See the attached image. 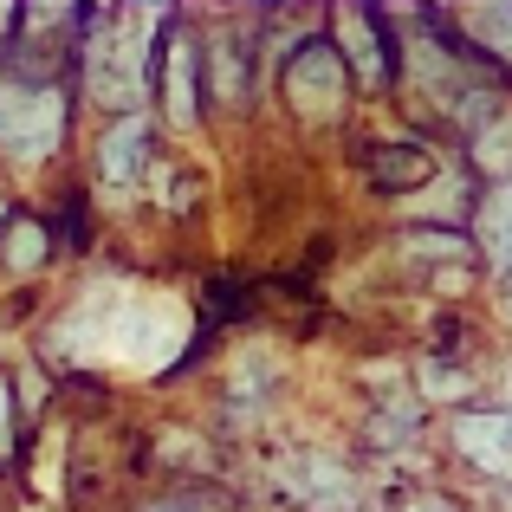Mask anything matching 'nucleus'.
<instances>
[{
  "instance_id": "f03ea898",
  "label": "nucleus",
  "mask_w": 512,
  "mask_h": 512,
  "mask_svg": "<svg viewBox=\"0 0 512 512\" xmlns=\"http://www.w3.org/2000/svg\"><path fill=\"white\" fill-rule=\"evenodd\" d=\"M65 143V91L52 78L0 72V156L20 169L52 163Z\"/></svg>"
},
{
  "instance_id": "dca6fc26",
  "label": "nucleus",
  "mask_w": 512,
  "mask_h": 512,
  "mask_svg": "<svg viewBox=\"0 0 512 512\" xmlns=\"http://www.w3.org/2000/svg\"><path fill=\"white\" fill-rule=\"evenodd\" d=\"M13 221V208H7V195H0V227H7Z\"/></svg>"
},
{
  "instance_id": "6e6552de",
  "label": "nucleus",
  "mask_w": 512,
  "mask_h": 512,
  "mask_svg": "<svg viewBox=\"0 0 512 512\" xmlns=\"http://www.w3.org/2000/svg\"><path fill=\"white\" fill-rule=\"evenodd\" d=\"M454 448L480 467V474H500L512 480V415L506 409H487V415H461L454 422Z\"/></svg>"
},
{
  "instance_id": "9d476101",
  "label": "nucleus",
  "mask_w": 512,
  "mask_h": 512,
  "mask_svg": "<svg viewBox=\"0 0 512 512\" xmlns=\"http://www.w3.org/2000/svg\"><path fill=\"white\" fill-rule=\"evenodd\" d=\"M480 247L493 266H512V175L480 201Z\"/></svg>"
},
{
  "instance_id": "9b49d317",
  "label": "nucleus",
  "mask_w": 512,
  "mask_h": 512,
  "mask_svg": "<svg viewBox=\"0 0 512 512\" xmlns=\"http://www.w3.org/2000/svg\"><path fill=\"white\" fill-rule=\"evenodd\" d=\"M474 33L487 39L493 59H512V0H493L487 13H474Z\"/></svg>"
},
{
  "instance_id": "2eb2a0df",
  "label": "nucleus",
  "mask_w": 512,
  "mask_h": 512,
  "mask_svg": "<svg viewBox=\"0 0 512 512\" xmlns=\"http://www.w3.org/2000/svg\"><path fill=\"white\" fill-rule=\"evenodd\" d=\"M409 512H461V506H448V500H415Z\"/></svg>"
},
{
  "instance_id": "f3484780",
  "label": "nucleus",
  "mask_w": 512,
  "mask_h": 512,
  "mask_svg": "<svg viewBox=\"0 0 512 512\" xmlns=\"http://www.w3.org/2000/svg\"><path fill=\"white\" fill-rule=\"evenodd\" d=\"M156 512H182V506H156Z\"/></svg>"
},
{
  "instance_id": "f257e3e1",
  "label": "nucleus",
  "mask_w": 512,
  "mask_h": 512,
  "mask_svg": "<svg viewBox=\"0 0 512 512\" xmlns=\"http://www.w3.org/2000/svg\"><path fill=\"white\" fill-rule=\"evenodd\" d=\"M78 7V59H85L91 98L104 111H137L150 98V39L156 26L137 20V7L124 0H72Z\"/></svg>"
},
{
  "instance_id": "f8f14e48",
  "label": "nucleus",
  "mask_w": 512,
  "mask_h": 512,
  "mask_svg": "<svg viewBox=\"0 0 512 512\" xmlns=\"http://www.w3.org/2000/svg\"><path fill=\"white\" fill-rule=\"evenodd\" d=\"M428 389H435V396H454V389H461V376H448V363H428V376H422Z\"/></svg>"
},
{
  "instance_id": "0eeeda50",
  "label": "nucleus",
  "mask_w": 512,
  "mask_h": 512,
  "mask_svg": "<svg viewBox=\"0 0 512 512\" xmlns=\"http://www.w3.org/2000/svg\"><path fill=\"white\" fill-rule=\"evenodd\" d=\"M279 480H286L292 500L312 506V512H350L357 506V474H344L331 454H292L279 467Z\"/></svg>"
},
{
  "instance_id": "4468645a",
  "label": "nucleus",
  "mask_w": 512,
  "mask_h": 512,
  "mask_svg": "<svg viewBox=\"0 0 512 512\" xmlns=\"http://www.w3.org/2000/svg\"><path fill=\"white\" fill-rule=\"evenodd\" d=\"M124 7H137V13H163V7H175V0H124Z\"/></svg>"
},
{
  "instance_id": "39448f33",
  "label": "nucleus",
  "mask_w": 512,
  "mask_h": 512,
  "mask_svg": "<svg viewBox=\"0 0 512 512\" xmlns=\"http://www.w3.org/2000/svg\"><path fill=\"white\" fill-rule=\"evenodd\" d=\"M195 78H201V52L195 39L163 13V33L150 39V91L163 98V117L175 130H188L201 117V98H195Z\"/></svg>"
},
{
  "instance_id": "ddd939ff",
  "label": "nucleus",
  "mask_w": 512,
  "mask_h": 512,
  "mask_svg": "<svg viewBox=\"0 0 512 512\" xmlns=\"http://www.w3.org/2000/svg\"><path fill=\"white\" fill-rule=\"evenodd\" d=\"M13 448V396H7V383H0V454Z\"/></svg>"
},
{
  "instance_id": "1a4fd4ad",
  "label": "nucleus",
  "mask_w": 512,
  "mask_h": 512,
  "mask_svg": "<svg viewBox=\"0 0 512 512\" xmlns=\"http://www.w3.org/2000/svg\"><path fill=\"white\" fill-rule=\"evenodd\" d=\"M46 253H52L46 221H33V214H13V221L0 227V266H7V273H39V266H46Z\"/></svg>"
},
{
  "instance_id": "7ed1b4c3",
  "label": "nucleus",
  "mask_w": 512,
  "mask_h": 512,
  "mask_svg": "<svg viewBox=\"0 0 512 512\" xmlns=\"http://www.w3.org/2000/svg\"><path fill=\"white\" fill-rule=\"evenodd\" d=\"M279 91H286V104L299 117H312V124H331V117L344 111L350 72H344L338 46H331V33L292 39V59H286V72H279Z\"/></svg>"
},
{
  "instance_id": "423d86ee",
  "label": "nucleus",
  "mask_w": 512,
  "mask_h": 512,
  "mask_svg": "<svg viewBox=\"0 0 512 512\" xmlns=\"http://www.w3.org/2000/svg\"><path fill=\"white\" fill-rule=\"evenodd\" d=\"M150 143H156V111H117L98 137V182L130 188L143 169H150Z\"/></svg>"
},
{
  "instance_id": "20e7f679",
  "label": "nucleus",
  "mask_w": 512,
  "mask_h": 512,
  "mask_svg": "<svg viewBox=\"0 0 512 512\" xmlns=\"http://www.w3.org/2000/svg\"><path fill=\"white\" fill-rule=\"evenodd\" d=\"M331 46H338L344 72L357 78V85H389V78H396V33H389L376 0H338V33H331Z\"/></svg>"
}]
</instances>
